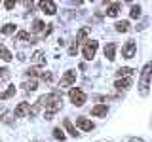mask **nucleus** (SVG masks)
<instances>
[{
  "label": "nucleus",
  "mask_w": 152,
  "mask_h": 142,
  "mask_svg": "<svg viewBox=\"0 0 152 142\" xmlns=\"http://www.w3.org/2000/svg\"><path fill=\"white\" fill-rule=\"evenodd\" d=\"M148 80H150V63H146L141 74V93L142 95L148 93Z\"/></svg>",
  "instance_id": "3"
},
{
  "label": "nucleus",
  "mask_w": 152,
  "mask_h": 142,
  "mask_svg": "<svg viewBox=\"0 0 152 142\" xmlns=\"http://www.w3.org/2000/svg\"><path fill=\"white\" fill-rule=\"evenodd\" d=\"M63 125H65V129H66V133H69L70 136H74V138H78V136H80V133L76 131V127L72 125V121H70V120H66V117H65V120H63Z\"/></svg>",
  "instance_id": "11"
},
{
  "label": "nucleus",
  "mask_w": 152,
  "mask_h": 142,
  "mask_svg": "<svg viewBox=\"0 0 152 142\" xmlns=\"http://www.w3.org/2000/svg\"><path fill=\"white\" fill-rule=\"evenodd\" d=\"M133 74V68H129V66H124V68H118L116 76L118 78H126V76H131Z\"/></svg>",
  "instance_id": "15"
},
{
  "label": "nucleus",
  "mask_w": 152,
  "mask_h": 142,
  "mask_svg": "<svg viewBox=\"0 0 152 142\" xmlns=\"http://www.w3.org/2000/svg\"><path fill=\"white\" fill-rule=\"evenodd\" d=\"M15 32V25L13 23H8V25L2 27V34H13Z\"/></svg>",
  "instance_id": "22"
},
{
  "label": "nucleus",
  "mask_w": 152,
  "mask_h": 142,
  "mask_svg": "<svg viewBox=\"0 0 152 142\" xmlns=\"http://www.w3.org/2000/svg\"><path fill=\"white\" fill-rule=\"evenodd\" d=\"M133 142H142V140L141 138H133Z\"/></svg>",
  "instance_id": "31"
},
{
  "label": "nucleus",
  "mask_w": 152,
  "mask_h": 142,
  "mask_svg": "<svg viewBox=\"0 0 152 142\" xmlns=\"http://www.w3.org/2000/svg\"><path fill=\"white\" fill-rule=\"evenodd\" d=\"M32 61H34L36 64H46V59H44V53H42V51H36V53L32 55Z\"/></svg>",
  "instance_id": "19"
},
{
  "label": "nucleus",
  "mask_w": 152,
  "mask_h": 142,
  "mask_svg": "<svg viewBox=\"0 0 152 142\" xmlns=\"http://www.w3.org/2000/svg\"><path fill=\"white\" fill-rule=\"evenodd\" d=\"M28 108H31L28 102H19L15 106V110H13V116H15V117H23L25 114H28Z\"/></svg>",
  "instance_id": "7"
},
{
  "label": "nucleus",
  "mask_w": 152,
  "mask_h": 142,
  "mask_svg": "<svg viewBox=\"0 0 152 142\" xmlns=\"http://www.w3.org/2000/svg\"><path fill=\"white\" fill-rule=\"evenodd\" d=\"M13 95H15V85H10V87L6 89V91H4L2 95H0V99H2V101H6V99L13 97Z\"/></svg>",
  "instance_id": "16"
},
{
  "label": "nucleus",
  "mask_w": 152,
  "mask_h": 142,
  "mask_svg": "<svg viewBox=\"0 0 152 142\" xmlns=\"http://www.w3.org/2000/svg\"><path fill=\"white\" fill-rule=\"evenodd\" d=\"M104 57H107L108 61L116 59V44H114V42H110V44L104 47Z\"/></svg>",
  "instance_id": "12"
},
{
  "label": "nucleus",
  "mask_w": 152,
  "mask_h": 142,
  "mask_svg": "<svg viewBox=\"0 0 152 142\" xmlns=\"http://www.w3.org/2000/svg\"><path fill=\"white\" fill-rule=\"evenodd\" d=\"M53 136H55L57 140H61V142L65 140V133L61 131V127H55V129H53Z\"/></svg>",
  "instance_id": "23"
},
{
  "label": "nucleus",
  "mask_w": 152,
  "mask_h": 142,
  "mask_svg": "<svg viewBox=\"0 0 152 142\" xmlns=\"http://www.w3.org/2000/svg\"><path fill=\"white\" fill-rule=\"evenodd\" d=\"M114 27H116L118 32H127V30H129V23H127V21H118Z\"/></svg>",
  "instance_id": "18"
},
{
  "label": "nucleus",
  "mask_w": 152,
  "mask_h": 142,
  "mask_svg": "<svg viewBox=\"0 0 152 142\" xmlns=\"http://www.w3.org/2000/svg\"><path fill=\"white\" fill-rule=\"evenodd\" d=\"M135 51H137V44L133 40H127L126 46L122 47V57L124 59H131V57H135Z\"/></svg>",
  "instance_id": "4"
},
{
  "label": "nucleus",
  "mask_w": 152,
  "mask_h": 142,
  "mask_svg": "<svg viewBox=\"0 0 152 142\" xmlns=\"http://www.w3.org/2000/svg\"><path fill=\"white\" fill-rule=\"evenodd\" d=\"M76 125H78L82 131H91L93 127H95L93 123L88 120V117H76Z\"/></svg>",
  "instance_id": "8"
},
{
  "label": "nucleus",
  "mask_w": 152,
  "mask_h": 142,
  "mask_svg": "<svg viewBox=\"0 0 152 142\" xmlns=\"http://www.w3.org/2000/svg\"><path fill=\"white\" fill-rule=\"evenodd\" d=\"M0 57H2L4 61H12V53L8 51V47L4 44H0Z\"/></svg>",
  "instance_id": "17"
},
{
  "label": "nucleus",
  "mask_w": 152,
  "mask_h": 142,
  "mask_svg": "<svg viewBox=\"0 0 152 142\" xmlns=\"http://www.w3.org/2000/svg\"><path fill=\"white\" fill-rule=\"evenodd\" d=\"M21 87L25 89V91H36V89H38V82H36V80H28V82H25Z\"/></svg>",
  "instance_id": "14"
},
{
  "label": "nucleus",
  "mask_w": 152,
  "mask_h": 142,
  "mask_svg": "<svg viewBox=\"0 0 152 142\" xmlns=\"http://www.w3.org/2000/svg\"><path fill=\"white\" fill-rule=\"evenodd\" d=\"M44 27H46V25H44V23H42V21H40V19H36V21H34V23H32V27H31V30H32V32H40V30H44Z\"/></svg>",
  "instance_id": "20"
},
{
  "label": "nucleus",
  "mask_w": 152,
  "mask_h": 142,
  "mask_svg": "<svg viewBox=\"0 0 152 142\" xmlns=\"http://www.w3.org/2000/svg\"><path fill=\"white\" fill-rule=\"evenodd\" d=\"M88 34H89V28H82V30L78 32V38H76V44H80V42H82V40H84V38L88 36Z\"/></svg>",
  "instance_id": "25"
},
{
  "label": "nucleus",
  "mask_w": 152,
  "mask_h": 142,
  "mask_svg": "<svg viewBox=\"0 0 152 142\" xmlns=\"http://www.w3.org/2000/svg\"><path fill=\"white\" fill-rule=\"evenodd\" d=\"M38 6L42 8V12L48 13V15H53V13L57 12V6H55V2H51V0H44V2H40Z\"/></svg>",
  "instance_id": "6"
},
{
  "label": "nucleus",
  "mask_w": 152,
  "mask_h": 142,
  "mask_svg": "<svg viewBox=\"0 0 152 142\" xmlns=\"http://www.w3.org/2000/svg\"><path fill=\"white\" fill-rule=\"evenodd\" d=\"M120 9H122V4L120 2H110V4H108V8H107V15L116 17L118 13H120Z\"/></svg>",
  "instance_id": "10"
},
{
  "label": "nucleus",
  "mask_w": 152,
  "mask_h": 142,
  "mask_svg": "<svg viewBox=\"0 0 152 142\" xmlns=\"http://www.w3.org/2000/svg\"><path fill=\"white\" fill-rule=\"evenodd\" d=\"M107 112H108V106H107V104H97V106L91 108V116H95V117L107 116Z\"/></svg>",
  "instance_id": "9"
},
{
  "label": "nucleus",
  "mask_w": 152,
  "mask_h": 142,
  "mask_svg": "<svg viewBox=\"0 0 152 142\" xmlns=\"http://www.w3.org/2000/svg\"><path fill=\"white\" fill-rule=\"evenodd\" d=\"M25 74H27V76H31V78H34V76L38 74V70H36V68H28Z\"/></svg>",
  "instance_id": "29"
},
{
  "label": "nucleus",
  "mask_w": 152,
  "mask_h": 142,
  "mask_svg": "<svg viewBox=\"0 0 152 142\" xmlns=\"http://www.w3.org/2000/svg\"><path fill=\"white\" fill-rule=\"evenodd\" d=\"M129 15H131L133 19H139V17H141V6H133L131 12H129Z\"/></svg>",
  "instance_id": "24"
},
{
  "label": "nucleus",
  "mask_w": 152,
  "mask_h": 142,
  "mask_svg": "<svg viewBox=\"0 0 152 142\" xmlns=\"http://www.w3.org/2000/svg\"><path fill=\"white\" fill-rule=\"evenodd\" d=\"M4 6H6V9H13V8H15V4L8 0V2H4Z\"/></svg>",
  "instance_id": "30"
},
{
  "label": "nucleus",
  "mask_w": 152,
  "mask_h": 142,
  "mask_svg": "<svg viewBox=\"0 0 152 142\" xmlns=\"http://www.w3.org/2000/svg\"><path fill=\"white\" fill-rule=\"evenodd\" d=\"M40 78L44 80V82H51V80H53V76H51V72H42Z\"/></svg>",
  "instance_id": "27"
},
{
  "label": "nucleus",
  "mask_w": 152,
  "mask_h": 142,
  "mask_svg": "<svg viewBox=\"0 0 152 142\" xmlns=\"http://www.w3.org/2000/svg\"><path fill=\"white\" fill-rule=\"evenodd\" d=\"M74 82H76V72H74V70H66L65 76L61 78L59 85H61V87H69V85H72Z\"/></svg>",
  "instance_id": "5"
},
{
  "label": "nucleus",
  "mask_w": 152,
  "mask_h": 142,
  "mask_svg": "<svg viewBox=\"0 0 152 142\" xmlns=\"http://www.w3.org/2000/svg\"><path fill=\"white\" fill-rule=\"evenodd\" d=\"M97 47H99V42H95V40H88L84 44V49H82V55L86 57L88 61H91L95 53H97Z\"/></svg>",
  "instance_id": "2"
},
{
  "label": "nucleus",
  "mask_w": 152,
  "mask_h": 142,
  "mask_svg": "<svg viewBox=\"0 0 152 142\" xmlns=\"http://www.w3.org/2000/svg\"><path fill=\"white\" fill-rule=\"evenodd\" d=\"M10 78V70L8 68H0V82H6Z\"/></svg>",
  "instance_id": "26"
},
{
  "label": "nucleus",
  "mask_w": 152,
  "mask_h": 142,
  "mask_svg": "<svg viewBox=\"0 0 152 142\" xmlns=\"http://www.w3.org/2000/svg\"><path fill=\"white\" fill-rule=\"evenodd\" d=\"M25 40H31V34L25 32V30H19L17 36H15V42H25Z\"/></svg>",
  "instance_id": "21"
},
{
  "label": "nucleus",
  "mask_w": 152,
  "mask_h": 142,
  "mask_svg": "<svg viewBox=\"0 0 152 142\" xmlns=\"http://www.w3.org/2000/svg\"><path fill=\"white\" fill-rule=\"evenodd\" d=\"M0 120H2L4 123H12V117H10V114H8V112H4V114H2V117H0Z\"/></svg>",
  "instance_id": "28"
},
{
  "label": "nucleus",
  "mask_w": 152,
  "mask_h": 142,
  "mask_svg": "<svg viewBox=\"0 0 152 142\" xmlns=\"http://www.w3.org/2000/svg\"><path fill=\"white\" fill-rule=\"evenodd\" d=\"M69 99H70V102H72L74 106H82V104L86 102V93L80 87H74V89H70Z\"/></svg>",
  "instance_id": "1"
},
{
  "label": "nucleus",
  "mask_w": 152,
  "mask_h": 142,
  "mask_svg": "<svg viewBox=\"0 0 152 142\" xmlns=\"http://www.w3.org/2000/svg\"><path fill=\"white\" fill-rule=\"evenodd\" d=\"M114 87L120 89V91H122V89L126 91V89H129V87H131V80H129V78H120V80H116Z\"/></svg>",
  "instance_id": "13"
}]
</instances>
